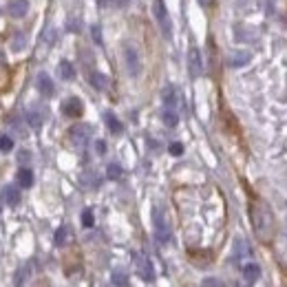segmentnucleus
<instances>
[{"mask_svg": "<svg viewBox=\"0 0 287 287\" xmlns=\"http://www.w3.org/2000/svg\"><path fill=\"white\" fill-rule=\"evenodd\" d=\"M250 214H252V223L254 230L263 241H270L272 230H274V219H272V212L268 210V206L261 201H254L250 206Z\"/></svg>", "mask_w": 287, "mask_h": 287, "instance_id": "1", "label": "nucleus"}, {"mask_svg": "<svg viewBox=\"0 0 287 287\" xmlns=\"http://www.w3.org/2000/svg\"><path fill=\"white\" fill-rule=\"evenodd\" d=\"M152 225H155V237L159 243H170L172 232H170V223L168 217L161 208H152Z\"/></svg>", "mask_w": 287, "mask_h": 287, "instance_id": "2", "label": "nucleus"}, {"mask_svg": "<svg viewBox=\"0 0 287 287\" xmlns=\"http://www.w3.org/2000/svg\"><path fill=\"white\" fill-rule=\"evenodd\" d=\"M152 13H155L157 22H159L161 33L166 35V38H170V35H172V24H170V18H168V11H166L163 0H155V2H152Z\"/></svg>", "mask_w": 287, "mask_h": 287, "instance_id": "3", "label": "nucleus"}, {"mask_svg": "<svg viewBox=\"0 0 287 287\" xmlns=\"http://www.w3.org/2000/svg\"><path fill=\"white\" fill-rule=\"evenodd\" d=\"M188 73H190V78H194V80L203 73V58H201V51L197 47H192L188 51Z\"/></svg>", "mask_w": 287, "mask_h": 287, "instance_id": "4", "label": "nucleus"}, {"mask_svg": "<svg viewBox=\"0 0 287 287\" xmlns=\"http://www.w3.org/2000/svg\"><path fill=\"white\" fill-rule=\"evenodd\" d=\"M135 268H137V274H140L144 281H155V268H152L148 256L135 254Z\"/></svg>", "mask_w": 287, "mask_h": 287, "instance_id": "5", "label": "nucleus"}, {"mask_svg": "<svg viewBox=\"0 0 287 287\" xmlns=\"http://www.w3.org/2000/svg\"><path fill=\"white\" fill-rule=\"evenodd\" d=\"M124 60H126V69L128 73L133 75V78H137V75L142 73V60H140V53H137L133 47H126L124 49Z\"/></svg>", "mask_w": 287, "mask_h": 287, "instance_id": "6", "label": "nucleus"}, {"mask_svg": "<svg viewBox=\"0 0 287 287\" xmlns=\"http://www.w3.org/2000/svg\"><path fill=\"white\" fill-rule=\"evenodd\" d=\"M69 137H71V142H73L78 148H84L86 142H89V137H91V126H86V124L73 126L69 131Z\"/></svg>", "mask_w": 287, "mask_h": 287, "instance_id": "7", "label": "nucleus"}, {"mask_svg": "<svg viewBox=\"0 0 287 287\" xmlns=\"http://www.w3.org/2000/svg\"><path fill=\"white\" fill-rule=\"evenodd\" d=\"M62 113L66 117L78 120V117H82V113H84V104H82L80 97H69V100L62 104Z\"/></svg>", "mask_w": 287, "mask_h": 287, "instance_id": "8", "label": "nucleus"}, {"mask_svg": "<svg viewBox=\"0 0 287 287\" xmlns=\"http://www.w3.org/2000/svg\"><path fill=\"white\" fill-rule=\"evenodd\" d=\"M24 117H27V124L31 128H42V124L47 122V113L42 109H29Z\"/></svg>", "mask_w": 287, "mask_h": 287, "instance_id": "9", "label": "nucleus"}, {"mask_svg": "<svg viewBox=\"0 0 287 287\" xmlns=\"http://www.w3.org/2000/svg\"><path fill=\"white\" fill-rule=\"evenodd\" d=\"M7 11L11 18H24L29 11V0H11Z\"/></svg>", "mask_w": 287, "mask_h": 287, "instance_id": "10", "label": "nucleus"}, {"mask_svg": "<svg viewBox=\"0 0 287 287\" xmlns=\"http://www.w3.org/2000/svg\"><path fill=\"white\" fill-rule=\"evenodd\" d=\"M252 60V53L250 51H234V53H230L228 58V64L232 66V69H239V66H245Z\"/></svg>", "mask_w": 287, "mask_h": 287, "instance_id": "11", "label": "nucleus"}, {"mask_svg": "<svg viewBox=\"0 0 287 287\" xmlns=\"http://www.w3.org/2000/svg\"><path fill=\"white\" fill-rule=\"evenodd\" d=\"M35 84H38V91H40V93H42L44 97H51V95L55 93L53 80H51L47 73H40V75H38V82H35Z\"/></svg>", "mask_w": 287, "mask_h": 287, "instance_id": "12", "label": "nucleus"}, {"mask_svg": "<svg viewBox=\"0 0 287 287\" xmlns=\"http://www.w3.org/2000/svg\"><path fill=\"white\" fill-rule=\"evenodd\" d=\"M2 201L7 206H18L20 203V188L18 186H4L2 188Z\"/></svg>", "mask_w": 287, "mask_h": 287, "instance_id": "13", "label": "nucleus"}, {"mask_svg": "<svg viewBox=\"0 0 287 287\" xmlns=\"http://www.w3.org/2000/svg\"><path fill=\"white\" fill-rule=\"evenodd\" d=\"M89 80H91V86L97 91H106L109 89V78H106L104 73H100V71H93V73L89 75Z\"/></svg>", "mask_w": 287, "mask_h": 287, "instance_id": "14", "label": "nucleus"}, {"mask_svg": "<svg viewBox=\"0 0 287 287\" xmlns=\"http://www.w3.org/2000/svg\"><path fill=\"white\" fill-rule=\"evenodd\" d=\"M161 100H163V104H166V109H175L177 106V89L175 86L168 84L161 93Z\"/></svg>", "mask_w": 287, "mask_h": 287, "instance_id": "15", "label": "nucleus"}, {"mask_svg": "<svg viewBox=\"0 0 287 287\" xmlns=\"http://www.w3.org/2000/svg\"><path fill=\"white\" fill-rule=\"evenodd\" d=\"M104 122H106V126H109V131L113 133V135H122V133H124V126H122V122L117 120L113 113H104Z\"/></svg>", "mask_w": 287, "mask_h": 287, "instance_id": "16", "label": "nucleus"}, {"mask_svg": "<svg viewBox=\"0 0 287 287\" xmlns=\"http://www.w3.org/2000/svg\"><path fill=\"white\" fill-rule=\"evenodd\" d=\"M29 274H31V265H29V263L20 265L18 272H16V276H13V285H16V287H22L24 283H27Z\"/></svg>", "mask_w": 287, "mask_h": 287, "instance_id": "17", "label": "nucleus"}, {"mask_svg": "<svg viewBox=\"0 0 287 287\" xmlns=\"http://www.w3.org/2000/svg\"><path fill=\"white\" fill-rule=\"evenodd\" d=\"M16 179H18V186L20 188H31L33 186V172L29 170V168H20Z\"/></svg>", "mask_w": 287, "mask_h": 287, "instance_id": "18", "label": "nucleus"}, {"mask_svg": "<svg viewBox=\"0 0 287 287\" xmlns=\"http://www.w3.org/2000/svg\"><path fill=\"white\" fill-rule=\"evenodd\" d=\"M243 276H245L248 283H254V281H259V276H261V268L256 263H245L243 265Z\"/></svg>", "mask_w": 287, "mask_h": 287, "instance_id": "19", "label": "nucleus"}, {"mask_svg": "<svg viewBox=\"0 0 287 287\" xmlns=\"http://www.w3.org/2000/svg\"><path fill=\"white\" fill-rule=\"evenodd\" d=\"M58 73H60V78H62V80H73L75 78V69H73V64H71L69 60H62V62H60Z\"/></svg>", "mask_w": 287, "mask_h": 287, "instance_id": "20", "label": "nucleus"}, {"mask_svg": "<svg viewBox=\"0 0 287 287\" xmlns=\"http://www.w3.org/2000/svg\"><path fill=\"white\" fill-rule=\"evenodd\" d=\"M69 237H71V230L66 225L58 228V232H55V245H66L69 243Z\"/></svg>", "mask_w": 287, "mask_h": 287, "instance_id": "21", "label": "nucleus"}, {"mask_svg": "<svg viewBox=\"0 0 287 287\" xmlns=\"http://www.w3.org/2000/svg\"><path fill=\"white\" fill-rule=\"evenodd\" d=\"M161 120H163V124H166V126H177V122H179V115H177V113L175 111H172V109H166V111H163V115H161Z\"/></svg>", "mask_w": 287, "mask_h": 287, "instance_id": "22", "label": "nucleus"}, {"mask_svg": "<svg viewBox=\"0 0 287 287\" xmlns=\"http://www.w3.org/2000/svg\"><path fill=\"white\" fill-rule=\"evenodd\" d=\"M113 283H115L117 287H126L128 285V276H126V272H122V270H115L113 272Z\"/></svg>", "mask_w": 287, "mask_h": 287, "instance_id": "23", "label": "nucleus"}, {"mask_svg": "<svg viewBox=\"0 0 287 287\" xmlns=\"http://www.w3.org/2000/svg\"><path fill=\"white\" fill-rule=\"evenodd\" d=\"M24 44H27V35H24V33H16V35H13V40H11V49L13 51H22Z\"/></svg>", "mask_w": 287, "mask_h": 287, "instance_id": "24", "label": "nucleus"}, {"mask_svg": "<svg viewBox=\"0 0 287 287\" xmlns=\"http://www.w3.org/2000/svg\"><path fill=\"white\" fill-rule=\"evenodd\" d=\"M106 177L113 179V181H117V179L122 177V166H120V163H111V166L106 168Z\"/></svg>", "mask_w": 287, "mask_h": 287, "instance_id": "25", "label": "nucleus"}, {"mask_svg": "<svg viewBox=\"0 0 287 287\" xmlns=\"http://www.w3.org/2000/svg\"><path fill=\"white\" fill-rule=\"evenodd\" d=\"M93 223H95L93 210H84V212H82V225H84V228H93Z\"/></svg>", "mask_w": 287, "mask_h": 287, "instance_id": "26", "label": "nucleus"}, {"mask_svg": "<svg viewBox=\"0 0 287 287\" xmlns=\"http://www.w3.org/2000/svg\"><path fill=\"white\" fill-rule=\"evenodd\" d=\"M13 148V140L9 135H0V150L2 152H9Z\"/></svg>", "mask_w": 287, "mask_h": 287, "instance_id": "27", "label": "nucleus"}, {"mask_svg": "<svg viewBox=\"0 0 287 287\" xmlns=\"http://www.w3.org/2000/svg\"><path fill=\"white\" fill-rule=\"evenodd\" d=\"M91 35H93V40H95V44H104V38H102V29H100V24H93L91 27Z\"/></svg>", "mask_w": 287, "mask_h": 287, "instance_id": "28", "label": "nucleus"}, {"mask_svg": "<svg viewBox=\"0 0 287 287\" xmlns=\"http://www.w3.org/2000/svg\"><path fill=\"white\" fill-rule=\"evenodd\" d=\"M66 29H69L71 33H80L82 31V22L75 18H69V22H66Z\"/></svg>", "mask_w": 287, "mask_h": 287, "instance_id": "29", "label": "nucleus"}, {"mask_svg": "<svg viewBox=\"0 0 287 287\" xmlns=\"http://www.w3.org/2000/svg\"><path fill=\"white\" fill-rule=\"evenodd\" d=\"M82 183H84V186H97V177L93 175V172H84V175H82Z\"/></svg>", "mask_w": 287, "mask_h": 287, "instance_id": "30", "label": "nucleus"}, {"mask_svg": "<svg viewBox=\"0 0 287 287\" xmlns=\"http://www.w3.org/2000/svg\"><path fill=\"white\" fill-rule=\"evenodd\" d=\"M201 287H225V283H223V281L212 279V276H210V279H206V281L201 283Z\"/></svg>", "mask_w": 287, "mask_h": 287, "instance_id": "31", "label": "nucleus"}, {"mask_svg": "<svg viewBox=\"0 0 287 287\" xmlns=\"http://www.w3.org/2000/svg\"><path fill=\"white\" fill-rule=\"evenodd\" d=\"M170 155H175V157H179V155H183V144H179V142H172L170 144Z\"/></svg>", "mask_w": 287, "mask_h": 287, "instance_id": "32", "label": "nucleus"}, {"mask_svg": "<svg viewBox=\"0 0 287 287\" xmlns=\"http://www.w3.org/2000/svg\"><path fill=\"white\" fill-rule=\"evenodd\" d=\"M131 4V0H111V7H115V9H124Z\"/></svg>", "mask_w": 287, "mask_h": 287, "instance_id": "33", "label": "nucleus"}, {"mask_svg": "<svg viewBox=\"0 0 287 287\" xmlns=\"http://www.w3.org/2000/svg\"><path fill=\"white\" fill-rule=\"evenodd\" d=\"M95 148H97V152H100V155H104V152H106V144L102 142V140L95 142Z\"/></svg>", "mask_w": 287, "mask_h": 287, "instance_id": "34", "label": "nucleus"}, {"mask_svg": "<svg viewBox=\"0 0 287 287\" xmlns=\"http://www.w3.org/2000/svg\"><path fill=\"white\" fill-rule=\"evenodd\" d=\"M97 4H100L102 9H109L111 7V0H97Z\"/></svg>", "mask_w": 287, "mask_h": 287, "instance_id": "35", "label": "nucleus"}, {"mask_svg": "<svg viewBox=\"0 0 287 287\" xmlns=\"http://www.w3.org/2000/svg\"><path fill=\"white\" fill-rule=\"evenodd\" d=\"M199 2H201V4H203V7H212V4H214V2H217V0H199Z\"/></svg>", "mask_w": 287, "mask_h": 287, "instance_id": "36", "label": "nucleus"}, {"mask_svg": "<svg viewBox=\"0 0 287 287\" xmlns=\"http://www.w3.org/2000/svg\"><path fill=\"white\" fill-rule=\"evenodd\" d=\"M20 161H29V152H20Z\"/></svg>", "mask_w": 287, "mask_h": 287, "instance_id": "37", "label": "nucleus"}, {"mask_svg": "<svg viewBox=\"0 0 287 287\" xmlns=\"http://www.w3.org/2000/svg\"><path fill=\"white\" fill-rule=\"evenodd\" d=\"M0 62H2V53H0Z\"/></svg>", "mask_w": 287, "mask_h": 287, "instance_id": "38", "label": "nucleus"}]
</instances>
